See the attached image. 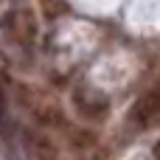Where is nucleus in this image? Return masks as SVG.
<instances>
[{"label": "nucleus", "mask_w": 160, "mask_h": 160, "mask_svg": "<svg viewBox=\"0 0 160 160\" xmlns=\"http://www.w3.org/2000/svg\"><path fill=\"white\" fill-rule=\"evenodd\" d=\"M132 124L138 129L160 127V84H155L146 96L138 98V104L132 107Z\"/></svg>", "instance_id": "nucleus-1"}, {"label": "nucleus", "mask_w": 160, "mask_h": 160, "mask_svg": "<svg viewBox=\"0 0 160 160\" xmlns=\"http://www.w3.org/2000/svg\"><path fill=\"white\" fill-rule=\"evenodd\" d=\"M6 25H8V31H11V37H14L17 42H22V45H31L34 37H37V22H34L31 11H25V8L11 11L8 20H6Z\"/></svg>", "instance_id": "nucleus-2"}, {"label": "nucleus", "mask_w": 160, "mask_h": 160, "mask_svg": "<svg viewBox=\"0 0 160 160\" xmlns=\"http://www.w3.org/2000/svg\"><path fill=\"white\" fill-rule=\"evenodd\" d=\"M73 101H76L79 112H82L84 118H90V121L104 118L107 110H110L107 98H104L101 93H96V90H79V93H73Z\"/></svg>", "instance_id": "nucleus-3"}, {"label": "nucleus", "mask_w": 160, "mask_h": 160, "mask_svg": "<svg viewBox=\"0 0 160 160\" xmlns=\"http://www.w3.org/2000/svg\"><path fill=\"white\" fill-rule=\"evenodd\" d=\"M28 143H31V155H34V160H53V149H51V143H48V141L31 138Z\"/></svg>", "instance_id": "nucleus-4"}, {"label": "nucleus", "mask_w": 160, "mask_h": 160, "mask_svg": "<svg viewBox=\"0 0 160 160\" xmlns=\"http://www.w3.org/2000/svg\"><path fill=\"white\" fill-rule=\"evenodd\" d=\"M3 110H6V93H3V79H0V118H3Z\"/></svg>", "instance_id": "nucleus-5"}]
</instances>
